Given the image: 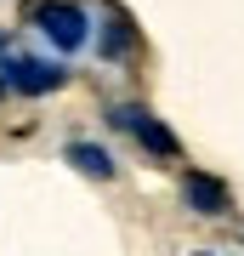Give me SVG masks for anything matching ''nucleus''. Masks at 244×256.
<instances>
[{
	"label": "nucleus",
	"instance_id": "1",
	"mask_svg": "<svg viewBox=\"0 0 244 256\" xmlns=\"http://www.w3.org/2000/svg\"><path fill=\"white\" fill-rule=\"evenodd\" d=\"M34 28H40V34L68 57V52H80V46H85V28H91V23H85L80 0H40V6H34Z\"/></svg>",
	"mask_w": 244,
	"mask_h": 256
},
{
	"label": "nucleus",
	"instance_id": "2",
	"mask_svg": "<svg viewBox=\"0 0 244 256\" xmlns=\"http://www.w3.org/2000/svg\"><path fill=\"white\" fill-rule=\"evenodd\" d=\"M0 86L17 97H51L63 86V63H40V57H6L0 63Z\"/></svg>",
	"mask_w": 244,
	"mask_h": 256
},
{
	"label": "nucleus",
	"instance_id": "3",
	"mask_svg": "<svg viewBox=\"0 0 244 256\" xmlns=\"http://www.w3.org/2000/svg\"><path fill=\"white\" fill-rule=\"evenodd\" d=\"M108 120H114V126H125V131H136V142L154 148V154H176L171 126H159L154 114H142V108H108Z\"/></svg>",
	"mask_w": 244,
	"mask_h": 256
},
{
	"label": "nucleus",
	"instance_id": "4",
	"mask_svg": "<svg viewBox=\"0 0 244 256\" xmlns=\"http://www.w3.org/2000/svg\"><path fill=\"white\" fill-rule=\"evenodd\" d=\"M182 200H188L193 210H205V216H216V210H227V188L216 182V176H205V171H193L188 182H182Z\"/></svg>",
	"mask_w": 244,
	"mask_h": 256
},
{
	"label": "nucleus",
	"instance_id": "5",
	"mask_svg": "<svg viewBox=\"0 0 244 256\" xmlns=\"http://www.w3.org/2000/svg\"><path fill=\"white\" fill-rule=\"evenodd\" d=\"M108 63H125V57L136 52V34H131V23L119 18V12H108V23H102V46H97Z\"/></svg>",
	"mask_w": 244,
	"mask_h": 256
},
{
	"label": "nucleus",
	"instance_id": "6",
	"mask_svg": "<svg viewBox=\"0 0 244 256\" xmlns=\"http://www.w3.org/2000/svg\"><path fill=\"white\" fill-rule=\"evenodd\" d=\"M68 165H80L85 176H114L108 148H97V142H68Z\"/></svg>",
	"mask_w": 244,
	"mask_h": 256
}]
</instances>
